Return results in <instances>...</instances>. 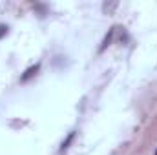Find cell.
Here are the masks:
<instances>
[{"label": "cell", "instance_id": "1", "mask_svg": "<svg viewBox=\"0 0 157 155\" xmlns=\"http://www.w3.org/2000/svg\"><path fill=\"white\" fill-rule=\"evenodd\" d=\"M39 70H40V62H37L35 66H29V68L24 71V75L20 77V80H22V82H28L29 78H33L37 73H39Z\"/></svg>", "mask_w": 157, "mask_h": 155}, {"label": "cell", "instance_id": "3", "mask_svg": "<svg viewBox=\"0 0 157 155\" xmlns=\"http://www.w3.org/2000/svg\"><path fill=\"white\" fill-rule=\"evenodd\" d=\"M73 139H75V131H71V133L66 137V141H64V142H62V146H60V152H66V150L70 148V144L73 142Z\"/></svg>", "mask_w": 157, "mask_h": 155}, {"label": "cell", "instance_id": "2", "mask_svg": "<svg viewBox=\"0 0 157 155\" xmlns=\"http://www.w3.org/2000/svg\"><path fill=\"white\" fill-rule=\"evenodd\" d=\"M113 33H115V28H112L110 31H108V35L104 37V40H102V44H101V47H99V51H104L110 44H112V39H113Z\"/></svg>", "mask_w": 157, "mask_h": 155}, {"label": "cell", "instance_id": "4", "mask_svg": "<svg viewBox=\"0 0 157 155\" xmlns=\"http://www.w3.org/2000/svg\"><path fill=\"white\" fill-rule=\"evenodd\" d=\"M6 33H7V26H4V24H0V39H2V37H4Z\"/></svg>", "mask_w": 157, "mask_h": 155}, {"label": "cell", "instance_id": "6", "mask_svg": "<svg viewBox=\"0 0 157 155\" xmlns=\"http://www.w3.org/2000/svg\"><path fill=\"white\" fill-rule=\"evenodd\" d=\"M155 155H157V152H155Z\"/></svg>", "mask_w": 157, "mask_h": 155}, {"label": "cell", "instance_id": "5", "mask_svg": "<svg viewBox=\"0 0 157 155\" xmlns=\"http://www.w3.org/2000/svg\"><path fill=\"white\" fill-rule=\"evenodd\" d=\"M35 7H37V9H39L40 13H42V15H44V13H46V7H44V6H35Z\"/></svg>", "mask_w": 157, "mask_h": 155}]
</instances>
